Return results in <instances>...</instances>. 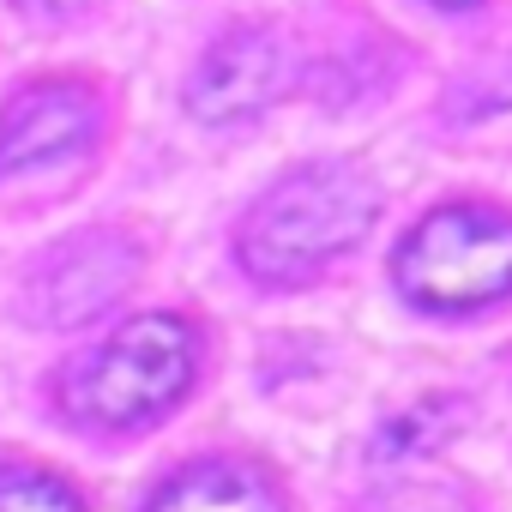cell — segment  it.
<instances>
[{
    "mask_svg": "<svg viewBox=\"0 0 512 512\" xmlns=\"http://www.w3.org/2000/svg\"><path fill=\"white\" fill-rule=\"evenodd\" d=\"M284 91H290V55H284V43L272 31H229L205 55V67L193 73L187 109L199 121L235 127V121H253L260 109H272Z\"/></svg>",
    "mask_w": 512,
    "mask_h": 512,
    "instance_id": "5",
    "label": "cell"
},
{
    "mask_svg": "<svg viewBox=\"0 0 512 512\" xmlns=\"http://www.w3.org/2000/svg\"><path fill=\"white\" fill-rule=\"evenodd\" d=\"M464 422V410H452V398H428V404H416L410 416H392L386 428H380V440H374V452L380 458H404V452H428V446H440L452 428Z\"/></svg>",
    "mask_w": 512,
    "mask_h": 512,
    "instance_id": "8",
    "label": "cell"
},
{
    "mask_svg": "<svg viewBox=\"0 0 512 512\" xmlns=\"http://www.w3.org/2000/svg\"><path fill=\"white\" fill-rule=\"evenodd\" d=\"M440 7H476V0H440Z\"/></svg>",
    "mask_w": 512,
    "mask_h": 512,
    "instance_id": "12",
    "label": "cell"
},
{
    "mask_svg": "<svg viewBox=\"0 0 512 512\" xmlns=\"http://www.w3.org/2000/svg\"><path fill=\"white\" fill-rule=\"evenodd\" d=\"M97 97L73 79H43L25 85L0 109V169H37L55 157H79L97 139Z\"/></svg>",
    "mask_w": 512,
    "mask_h": 512,
    "instance_id": "6",
    "label": "cell"
},
{
    "mask_svg": "<svg viewBox=\"0 0 512 512\" xmlns=\"http://www.w3.org/2000/svg\"><path fill=\"white\" fill-rule=\"evenodd\" d=\"M374 187L350 163H314L284 175L241 223V266L260 284H308L350 253L374 223Z\"/></svg>",
    "mask_w": 512,
    "mask_h": 512,
    "instance_id": "1",
    "label": "cell"
},
{
    "mask_svg": "<svg viewBox=\"0 0 512 512\" xmlns=\"http://www.w3.org/2000/svg\"><path fill=\"white\" fill-rule=\"evenodd\" d=\"M133 272H139V247L127 235L85 229L37 260V272L25 278V308L43 326H85L133 284Z\"/></svg>",
    "mask_w": 512,
    "mask_h": 512,
    "instance_id": "4",
    "label": "cell"
},
{
    "mask_svg": "<svg viewBox=\"0 0 512 512\" xmlns=\"http://www.w3.org/2000/svg\"><path fill=\"white\" fill-rule=\"evenodd\" d=\"M362 512H470V506H464V494L446 488V482H392V488H380Z\"/></svg>",
    "mask_w": 512,
    "mask_h": 512,
    "instance_id": "10",
    "label": "cell"
},
{
    "mask_svg": "<svg viewBox=\"0 0 512 512\" xmlns=\"http://www.w3.org/2000/svg\"><path fill=\"white\" fill-rule=\"evenodd\" d=\"M19 7H31V13H61V7H73V0H19Z\"/></svg>",
    "mask_w": 512,
    "mask_h": 512,
    "instance_id": "11",
    "label": "cell"
},
{
    "mask_svg": "<svg viewBox=\"0 0 512 512\" xmlns=\"http://www.w3.org/2000/svg\"><path fill=\"white\" fill-rule=\"evenodd\" d=\"M398 290L428 314H470L512 296V217L440 205L398 247Z\"/></svg>",
    "mask_w": 512,
    "mask_h": 512,
    "instance_id": "2",
    "label": "cell"
},
{
    "mask_svg": "<svg viewBox=\"0 0 512 512\" xmlns=\"http://www.w3.org/2000/svg\"><path fill=\"white\" fill-rule=\"evenodd\" d=\"M193 356L199 344L187 320L139 314L67 380V398L97 428H145L163 410H175V398L193 380Z\"/></svg>",
    "mask_w": 512,
    "mask_h": 512,
    "instance_id": "3",
    "label": "cell"
},
{
    "mask_svg": "<svg viewBox=\"0 0 512 512\" xmlns=\"http://www.w3.org/2000/svg\"><path fill=\"white\" fill-rule=\"evenodd\" d=\"M145 512H284L278 482L241 458H199L175 470Z\"/></svg>",
    "mask_w": 512,
    "mask_h": 512,
    "instance_id": "7",
    "label": "cell"
},
{
    "mask_svg": "<svg viewBox=\"0 0 512 512\" xmlns=\"http://www.w3.org/2000/svg\"><path fill=\"white\" fill-rule=\"evenodd\" d=\"M0 512H85V506L49 470H0Z\"/></svg>",
    "mask_w": 512,
    "mask_h": 512,
    "instance_id": "9",
    "label": "cell"
}]
</instances>
